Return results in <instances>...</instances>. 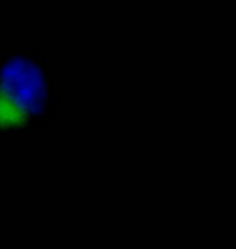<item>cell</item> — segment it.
I'll use <instances>...</instances> for the list:
<instances>
[{
  "label": "cell",
  "mask_w": 236,
  "mask_h": 249,
  "mask_svg": "<svg viewBox=\"0 0 236 249\" xmlns=\"http://www.w3.org/2000/svg\"><path fill=\"white\" fill-rule=\"evenodd\" d=\"M46 76L29 58H12L0 71V126H19L46 106Z\"/></svg>",
  "instance_id": "6da1fadb"
}]
</instances>
